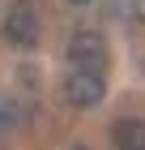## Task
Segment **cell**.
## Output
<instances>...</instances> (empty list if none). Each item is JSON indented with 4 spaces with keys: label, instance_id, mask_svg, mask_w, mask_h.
I'll use <instances>...</instances> for the list:
<instances>
[{
    "label": "cell",
    "instance_id": "cell-1",
    "mask_svg": "<svg viewBox=\"0 0 145 150\" xmlns=\"http://www.w3.org/2000/svg\"><path fill=\"white\" fill-rule=\"evenodd\" d=\"M102 94H107V77L102 73H90V69H73L64 77V99L73 107H94V103H102Z\"/></svg>",
    "mask_w": 145,
    "mask_h": 150
},
{
    "label": "cell",
    "instance_id": "cell-2",
    "mask_svg": "<svg viewBox=\"0 0 145 150\" xmlns=\"http://www.w3.org/2000/svg\"><path fill=\"white\" fill-rule=\"evenodd\" d=\"M68 60H73V69L102 73V69H107V43H102V35H94V30L73 35V39H68Z\"/></svg>",
    "mask_w": 145,
    "mask_h": 150
},
{
    "label": "cell",
    "instance_id": "cell-3",
    "mask_svg": "<svg viewBox=\"0 0 145 150\" xmlns=\"http://www.w3.org/2000/svg\"><path fill=\"white\" fill-rule=\"evenodd\" d=\"M39 13H34V4H17V9L4 17V39H9L13 47H34L39 43Z\"/></svg>",
    "mask_w": 145,
    "mask_h": 150
},
{
    "label": "cell",
    "instance_id": "cell-4",
    "mask_svg": "<svg viewBox=\"0 0 145 150\" xmlns=\"http://www.w3.org/2000/svg\"><path fill=\"white\" fill-rule=\"evenodd\" d=\"M111 142H115V150H145V120H137V116L115 120L111 125Z\"/></svg>",
    "mask_w": 145,
    "mask_h": 150
},
{
    "label": "cell",
    "instance_id": "cell-5",
    "mask_svg": "<svg viewBox=\"0 0 145 150\" xmlns=\"http://www.w3.org/2000/svg\"><path fill=\"white\" fill-rule=\"evenodd\" d=\"M132 13H137V17L145 22V0H132Z\"/></svg>",
    "mask_w": 145,
    "mask_h": 150
},
{
    "label": "cell",
    "instance_id": "cell-6",
    "mask_svg": "<svg viewBox=\"0 0 145 150\" xmlns=\"http://www.w3.org/2000/svg\"><path fill=\"white\" fill-rule=\"evenodd\" d=\"M68 4H90V0H68Z\"/></svg>",
    "mask_w": 145,
    "mask_h": 150
}]
</instances>
